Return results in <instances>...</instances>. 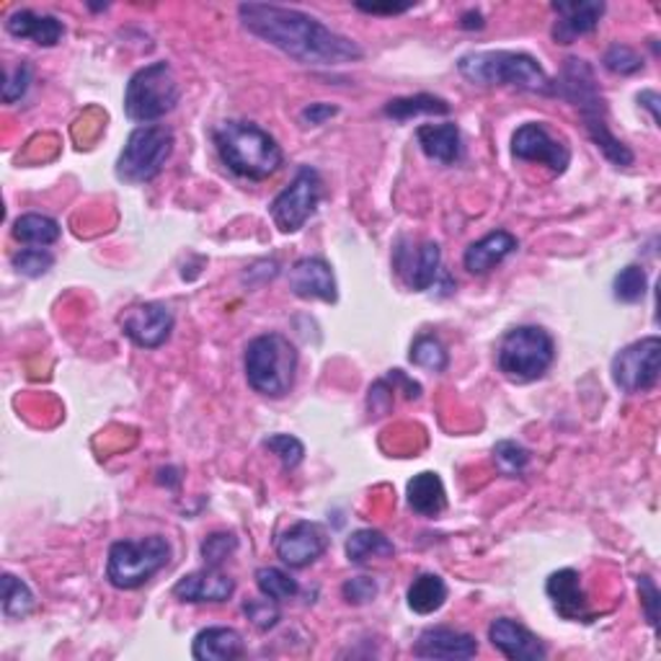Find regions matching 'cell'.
<instances>
[{"instance_id":"1","label":"cell","mask_w":661,"mask_h":661,"mask_svg":"<svg viewBox=\"0 0 661 661\" xmlns=\"http://www.w3.org/2000/svg\"><path fill=\"white\" fill-rule=\"evenodd\" d=\"M243 27L253 37L264 39L277 47L287 58L302 62V66H347L364 58L362 47L339 31H333L302 13L298 8H284L272 3H241L238 6Z\"/></svg>"},{"instance_id":"2","label":"cell","mask_w":661,"mask_h":661,"mask_svg":"<svg viewBox=\"0 0 661 661\" xmlns=\"http://www.w3.org/2000/svg\"><path fill=\"white\" fill-rule=\"evenodd\" d=\"M553 93H561L563 99L577 103L581 119H584V127L589 138L594 140V146L602 150L604 158L615 166H631L633 153L623 146L615 134H612L608 124V103H604L600 86L594 81V70L587 66L584 60L571 58L561 70V83Z\"/></svg>"},{"instance_id":"3","label":"cell","mask_w":661,"mask_h":661,"mask_svg":"<svg viewBox=\"0 0 661 661\" xmlns=\"http://www.w3.org/2000/svg\"><path fill=\"white\" fill-rule=\"evenodd\" d=\"M214 148L236 177L264 181L280 171L282 148L272 134L251 122H222L212 130Z\"/></svg>"},{"instance_id":"4","label":"cell","mask_w":661,"mask_h":661,"mask_svg":"<svg viewBox=\"0 0 661 661\" xmlns=\"http://www.w3.org/2000/svg\"><path fill=\"white\" fill-rule=\"evenodd\" d=\"M460 76L473 86H509L517 91L553 93L551 78L535 58L524 52H468L458 62Z\"/></svg>"},{"instance_id":"5","label":"cell","mask_w":661,"mask_h":661,"mask_svg":"<svg viewBox=\"0 0 661 661\" xmlns=\"http://www.w3.org/2000/svg\"><path fill=\"white\" fill-rule=\"evenodd\" d=\"M246 380L257 393L284 398L298 375V349L282 333H264L246 347Z\"/></svg>"},{"instance_id":"6","label":"cell","mask_w":661,"mask_h":661,"mask_svg":"<svg viewBox=\"0 0 661 661\" xmlns=\"http://www.w3.org/2000/svg\"><path fill=\"white\" fill-rule=\"evenodd\" d=\"M555 360V341L540 326H520L501 339L497 364L499 372L512 382L540 380Z\"/></svg>"},{"instance_id":"7","label":"cell","mask_w":661,"mask_h":661,"mask_svg":"<svg viewBox=\"0 0 661 661\" xmlns=\"http://www.w3.org/2000/svg\"><path fill=\"white\" fill-rule=\"evenodd\" d=\"M181 99L177 76L169 62H153L130 78L124 91V111L132 122L150 124L171 114Z\"/></svg>"},{"instance_id":"8","label":"cell","mask_w":661,"mask_h":661,"mask_svg":"<svg viewBox=\"0 0 661 661\" xmlns=\"http://www.w3.org/2000/svg\"><path fill=\"white\" fill-rule=\"evenodd\" d=\"M171 545L161 535L146 540H119L109 548L107 579L117 589H140L156 577L158 571L169 567Z\"/></svg>"},{"instance_id":"9","label":"cell","mask_w":661,"mask_h":661,"mask_svg":"<svg viewBox=\"0 0 661 661\" xmlns=\"http://www.w3.org/2000/svg\"><path fill=\"white\" fill-rule=\"evenodd\" d=\"M173 153V132L163 124H142L127 138L119 153L117 177L127 184H148L163 171Z\"/></svg>"},{"instance_id":"10","label":"cell","mask_w":661,"mask_h":661,"mask_svg":"<svg viewBox=\"0 0 661 661\" xmlns=\"http://www.w3.org/2000/svg\"><path fill=\"white\" fill-rule=\"evenodd\" d=\"M323 197V181L318 177L316 169L310 166H302L290 184H287L280 194L274 197L272 212L274 226L282 230V233H298V230L310 220V214L316 212L318 202Z\"/></svg>"},{"instance_id":"11","label":"cell","mask_w":661,"mask_h":661,"mask_svg":"<svg viewBox=\"0 0 661 661\" xmlns=\"http://www.w3.org/2000/svg\"><path fill=\"white\" fill-rule=\"evenodd\" d=\"M661 339L647 337L620 349L612 360V380L625 393H643L659 382Z\"/></svg>"},{"instance_id":"12","label":"cell","mask_w":661,"mask_h":661,"mask_svg":"<svg viewBox=\"0 0 661 661\" xmlns=\"http://www.w3.org/2000/svg\"><path fill=\"white\" fill-rule=\"evenodd\" d=\"M512 156L520 161L543 163L553 173H563L571 163V150L563 140L553 138L540 122H528L512 134Z\"/></svg>"},{"instance_id":"13","label":"cell","mask_w":661,"mask_h":661,"mask_svg":"<svg viewBox=\"0 0 661 661\" xmlns=\"http://www.w3.org/2000/svg\"><path fill=\"white\" fill-rule=\"evenodd\" d=\"M326 551H329V535L318 522L300 520L277 538V555L290 569H306Z\"/></svg>"},{"instance_id":"14","label":"cell","mask_w":661,"mask_h":661,"mask_svg":"<svg viewBox=\"0 0 661 661\" xmlns=\"http://www.w3.org/2000/svg\"><path fill=\"white\" fill-rule=\"evenodd\" d=\"M442 251L434 241H424L419 246H409V241H401L395 249V272L403 284L413 292H424L434 284L437 272H440Z\"/></svg>"},{"instance_id":"15","label":"cell","mask_w":661,"mask_h":661,"mask_svg":"<svg viewBox=\"0 0 661 661\" xmlns=\"http://www.w3.org/2000/svg\"><path fill=\"white\" fill-rule=\"evenodd\" d=\"M124 337H130L140 349H158L171 339L173 316L161 302H142L124 313Z\"/></svg>"},{"instance_id":"16","label":"cell","mask_w":661,"mask_h":661,"mask_svg":"<svg viewBox=\"0 0 661 661\" xmlns=\"http://www.w3.org/2000/svg\"><path fill=\"white\" fill-rule=\"evenodd\" d=\"M489 641L493 649L512 661H543L548 649L535 633L517 623L512 618H497L489 625Z\"/></svg>"},{"instance_id":"17","label":"cell","mask_w":661,"mask_h":661,"mask_svg":"<svg viewBox=\"0 0 661 661\" xmlns=\"http://www.w3.org/2000/svg\"><path fill=\"white\" fill-rule=\"evenodd\" d=\"M478 654V641L471 633L452 628H427L413 643V657L434 661H465Z\"/></svg>"},{"instance_id":"18","label":"cell","mask_w":661,"mask_h":661,"mask_svg":"<svg viewBox=\"0 0 661 661\" xmlns=\"http://www.w3.org/2000/svg\"><path fill=\"white\" fill-rule=\"evenodd\" d=\"M290 290L300 300H323L337 302V280H333L331 267L318 257H306L294 261L290 269Z\"/></svg>"},{"instance_id":"19","label":"cell","mask_w":661,"mask_h":661,"mask_svg":"<svg viewBox=\"0 0 661 661\" xmlns=\"http://www.w3.org/2000/svg\"><path fill=\"white\" fill-rule=\"evenodd\" d=\"M173 594L181 602H228L236 594V581L220 569L204 567L202 571L187 573L177 581Z\"/></svg>"},{"instance_id":"20","label":"cell","mask_w":661,"mask_h":661,"mask_svg":"<svg viewBox=\"0 0 661 661\" xmlns=\"http://www.w3.org/2000/svg\"><path fill=\"white\" fill-rule=\"evenodd\" d=\"M545 594L551 597L553 610L559 612L563 620H581V623L589 620V602L584 587H581L579 571L561 569L551 573L545 581Z\"/></svg>"},{"instance_id":"21","label":"cell","mask_w":661,"mask_h":661,"mask_svg":"<svg viewBox=\"0 0 661 661\" xmlns=\"http://www.w3.org/2000/svg\"><path fill=\"white\" fill-rule=\"evenodd\" d=\"M553 11L559 13V21L553 23V39L559 44H571L600 27L604 3H592V0L589 3H553Z\"/></svg>"},{"instance_id":"22","label":"cell","mask_w":661,"mask_h":661,"mask_svg":"<svg viewBox=\"0 0 661 661\" xmlns=\"http://www.w3.org/2000/svg\"><path fill=\"white\" fill-rule=\"evenodd\" d=\"M8 34L16 39H31V42L39 47H54L66 34V27H62L60 19L47 13H37L23 8V11H16L8 16L6 21Z\"/></svg>"},{"instance_id":"23","label":"cell","mask_w":661,"mask_h":661,"mask_svg":"<svg viewBox=\"0 0 661 661\" xmlns=\"http://www.w3.org/2000/svg\"><path fill=\"white\" fill-rule=\"evenodd\" d=\"M517 246L520 243H517V238L512 233L497 230V233H489L485 238H481V241L468 246L463 264L471 274H485L497 264H501L509 253H514Z\"/></svg>"},{"instance_id":"24","label":"cell","mask_w":661,"mask_h":661,"mask_svg":"<svg viewBox=\"0 0 661 661\" xmlns=\"http://www.w3.org/2000/svg\"><path fill=\"white\" fill-rule=\"evenodd\" d=\"M246 643L236 628H204L191 643V654L199 661H233L243 657Z\"/></svg>"},{"instance_id":"25","label":"cell","mask_w":661,"mask_h":661,"mask_svg":"<svg viewBox=\"0 0 661 661\" xmlns=\"http://www.w3.org/2000/svg\"><path fill=\"white\" fill-rule=\"evenodd\" d=\"M417 140L421 150H424L427 158L442 163V166H452L460 161L463 156V146H460V130L458 124H421L417 130Z\"/></svg>"},{"instance_id":"26","label":"cell","mask_w":661,"mask_h":661,"mask_svg":"<svg viewBox=\"0 0 661 661\" xmlns=\"http://www.w3.org/2000/svg\"><path fill=\"white\" fill-rule=\"evenodd\" d=\"M405 499L413 512L421 517H437L448 509V491H444L442 478L432 471L411 478L405 485Z\"/></svg>"},{"instance_id":"27","label":"cell","mask_w":661,"mask_h":661,"mask_svg":"<svg viewBox=\"0 0 661 661\" xmlns=\"http://www.w3.org/2000/svg\"><path fill=\"white\" fill-rule=\"evenodd\" d=\"M409 608L419 615H432L448 602V584L437 573H421L419 579H413L409 587Z\"/></svg>"},{"instance_id":"28","label":"cell","mask_w":661,"mask_h":661,"mask_svg":"<svg viewBox=\"0 0 661 661\" xmlns=\"http://www.w3.org/2000/svg\"><path fill=\"white\" fill-rule=\"evenodd\" d=\"M382 114L395 119V122H409V119L419 114H450V103L432 93H417L403 96V99H393L385 103Z\"/></svg>"},{"instance_id":"29","label":"cell","mask_w":661,"mask_h":661,"mask_svg":"<svg viewBox=\"0 0 661 661\" xmlns=\"http://www.w3.org/2000/svg\"><path fill=\"white\" fill-rule=\"evenodd\" d=\"M395 555V545L380 530H357L347 540V559L362 567L372 559H390Z\"/></svg>"},{"instance_id":"30","label":"cell","mask_w":661,"mask_h":661,"mask_svg":"<svg viewBox=\"0 0 661 661\" xmlns=\"http://www.w3.org/2000/svg\"><path fill=\"white\" fill-rule=\"evenodd\" d=\"M13 238L29 246H52L60 241V222L50 214L29 212L13 222Z\"/></svg>"},{"instance_id":"31","label":"cell","mask_w":661,"mask_h":661,"mask_svg":"<svg viewBox=\"0 0 661 661\" xmlns=\"http://www.w3.org/2000/svg\"><path fill=\"white\" fill-rule=\"evenodd\" d=\"M37 597L27 581H21L13 573H3V615L8 620H21L34 612Z\"/></svg>"},{"instance_id":"32","label":"cell","mask_w":661,"mask_h":661,"mask_svg":"<svg viewBox=\"0 0 661 661\" xmlns=\"http://www.w3.org/2000/svg\"><path fill=\"white\" fill-rule=\"evenodd\" d=\"M257 587L261 594L269 597V600H274V602L294 600V597H298V592H300L298 581H294L287 571L274 569V567H264L257 571Z\"/></svg>"},{"instance_id":"33","label":"cell","mask_w":661,"mask_h":661,"mask_svg":"<svg viewBox=\"0 0 661 661\" xmlns=\"http://www.w3.org/2000/svg\"><path fill=\"white\" fill-rule=\"evenodd\" d=\"M409 357L417 368H424L429 372H444L450 364V354L442 341L437 337H427V333L413 341Z\"/></svg>"},{"instance_id":"34","label":"cell","mask_w":661,"mask_h":661,"mask_svg":"<svg viewBox=\"0 0 661 661\" xmlns=\"http://www.w3.org/2000/svg\"><path fill=\"white\" fill-rule=\"evenodd\" d=\"M612 290H615V298L620 302H639L649 290V277L643 272V267L631 264L615 277Z\"/></svg>"},{"instance_id":"35","label":"cell","mask_w":661,"mask_h":661,"mask_svg":"<svg viewBox=\"0 0 661 661\" xmlns=\"http://www.w3.org/2000/svg\"><path fill=\"white\" fill-rule=\"evenodd\" d=\"M493 460H497V468L504 475H522L530 465V452L517 442H499L493 448Z\"/></svg>"},{"instance_id":"36","label":"cell","mask_w":661,"mask_h":661,"mask_svg":"<svg viewBox=\"0 0 661 661\" xmlns=\"http://www.w3.org/2000/svg\"><path fill=\"white\" fill-rule=\"evenodd\" d=\"M264 448L269 452H274V455L282 460L284 471H294V468L302 463V458H306V448H302V442L298 440V437H290V434L267 437Z\"/></svg>"},{"instance_id":"37","label":"cell","mask_w":661,"mask_h":661,"mask_svg":"<svg viewBox=\"0 0 661 661\" xmlns=\"http://www.w3.org/2000/svg\"><path fill=\"white\" fill-rule=\"evenodd\" d=\"M238 551V538L233 532H212L202 543V559L207 567L220 569L230 555Z\"/></svg>"},{"instance_id":"38","label":"cell","mask_w":661,"mask_h":661,"mask_svg":"<svg viewBox=\"0 0 661 661\" xmlns=\"http://www.w3.org/2000/svg\"><path fill=\"white\" fill-rule=\"evenodd\" d=\"M604 68L615 76H633L643 70V58L628 44H612L608 52H604Z\"/></svg>"},{"instance_id":"39","label":"cell","mask_w":661,"mask_h":661,"mask_svg":"<svg viewBox=\"0 0 661 661\" xmlns=\"http://www.w3.org/2000/svg\"><path fill=\"white\" fill-rule=\"evenodd\" d=\"M52 264H54V257L44 249H23L13 257L16 272L23 277H31V280H37V277L50 272Z\"/></svg>"},{"instance_id":"40","label":"cell","mask_w":661,"mask_h":661,"mask_svg":"<svg viewBox=\"0 0 661 661\" xmlns=\"http://www.w3.org/2000/svg\"><path fill=\"white\" fill-rule=\"evenodd\" d=\"M243 612L246 618L251 620L253 628H259V631H269V628H274L280 623V608H277L274 600H269V597H261V600H249L243 604Z\"/></svg>"},{"instance_id":"41","label":"cell","mask_w":661,"mask_h":661,"mask_svg":"<svg viewBox=\"0 0 661 661\" xmlns=\"http://www.w3.org/2000/svg\"><path fill=\"white\" fill-rule=\"evenodd\" d=\"M341 594H344V600L349 604H368L378 597V581L370 577H354L344 581Z\"/></svg>"},{"instance_id":"42","label":"cell","mask_w":661,"mask_h":661,"mask_svg":"<svg viewBox=\"0 0 661 661\" xmlns=\"http://www.w3.org/2000/svg\"><path fill=\"white\" fill-rule=\"evenodd\" d=\"M31 86V68L27 66V62H21L19 68L8 70L6 73V83H3V101L6 103H13L23 99V93L29 91Z\"/></svg>"},{"instance_id":"43","label":"cell","mask_w":661,"mask_h":661,"mask_svg":"<svg viewBox=\"0 0 661 661\" xmlns=\"http://www.w3.org/2000/svg\"><path fill=\"white\" fill-rule=\"evenodd\" d=\"M639 592H641V602L647 604V618L649 625L659 631V587L651 577H641L639 579Z\"/></svg>"},{"instance_id":"44","label":"cell","mask_w":661,"mask_h":661,"mask_svg":"<svg viewBox=\"0 0 661 661\" xmlns=\"http://www.w3.org/2000/svg\"><path fill=\"white\" fill-rule=\"evenodd\" d=\"M339 114V109L337 107H331V103H310L308 109H302V122L306 124H313V127H318V124H323V122H329L331 117H337Z\"/></svg>"},{"instance_id":"45","label":"cell","mask_w":661,"mask_h":661,"mask_svg":"<svg viewBox=\"0 0 661 661\" xmlns=\"http://www.w3.org/2000/svg\"><path fill=\"white\" fill-rule=\"evenodd\" d=\"M357 8H360L362 13H372V16H380V13H385V16H395V13H405V11H411V3H390V6H368V3H357Z\"/></svg>"},{"instance_id":"46","label":"cell","mask_w":661,"mask_h":661,"mask_svg":"<svg viewBox=\"0 0 661 661\" xmlns=\"http://www.w3.org/2000/svg\"><path fill=\"white\" fill-rule=\"evenodd\" d=\"M639 101H641L647 109H651V117H654V122H659V111H657L659 96H657L654 91H647V93H641V96H639Z\"/></svg>"}]
</instances>
